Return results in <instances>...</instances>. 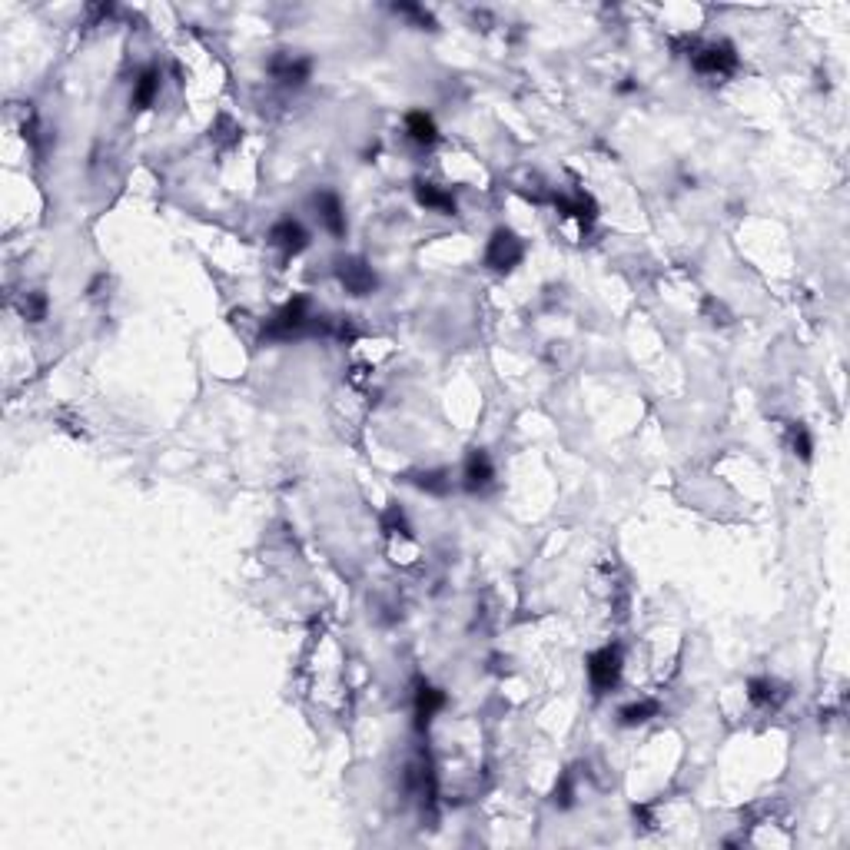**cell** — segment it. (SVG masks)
I'll return each mask as SVG.
<instances>
[{
	"label": "cell",
	"mask_w": 850,
	"mask_h": 850,
	"mask_svg": "<svg viewBox=\"0 0 850 850\" xmlns=\"http://www.w3.org/2000/svg\"><path fill=\"white\" fill-rule=\"evenodd\" d=\"M442 707H445V691L432 687L429 681H422L419 691H416V727L425 731V727L432 724V717L439 715Z\"/></svg>",
	"instance_id": "obj_10"
},
{
	"label": "cell",
	"mask_w": 850,
	"mask_h": 850,
	"mask_svg": "<svg viewBox=\"0 0 850 850\" xmlns=\"http://www.w3.org/2000/svg\"><path fill=\"white\" fill-rule=\"evenodd\" d=\"M790 449H794V455H798L800 462H810V455H814V439H810L808 425H800V422L790 425Z\"/></svg>",
	"instance_id": "obj_19"
},
{
	"label": "cell",
	"mask_w": 850,
	"mask_h": 850,
	"mask_svg": "<svg viewBox=\"0 0 850 850\" xmlns=\"http://www.w3.org/2000/svg\"><path fill=\"white\" fill-rule=\"evenodd\" d=\"M313 206H316V216L319 223L326 226L332 236H346V213H342V200H339L332 190H319L316 196H313Z\"/></svg>",
	"instance_id": "obj_9"
},
{
	"label": "cell",
	"mask_w": 850,
	"mask_h": 850,
	"mask_svg": "<svg viewBox=\"0 0 850 850\" xmlns=\"http://www.w3.org/2000/svg\"><path fill=\"white\" fill-rule=\"evenodd\" d=\"M269 73H273V77H276L283 87H303V83L309 80V73H313V63H309L306 57L279 53V57H273V61H269Z\"/></svg>",
	"instance_id": "obj_8"
},
{
	"label": "cell",
	"mask_w": 850,
	"mask_h": 850,
	"mask_svg": "<svg viewBox=\"0 0 850 850\" xmlns=\"http://www.w3.org/2000/svg\"><path fill=\"white\" fill-rule=\"evenodd\" d=\"M572 794H574L572 774H562V784L555 788V804H558V808H568V804H572Z\"/></svg>",
	"instance_id": "obj_20"
},
{
	"label": "cell",
	"mask_w": 850,
	"mask_h": 850,
	"mask_svg": "<svg viewBox=\"0 0 850 850\" xmlns=\"http://www.w3.org/2000/svg\"><path fill=\"white\" fill-rule=\"evenodd\" d=\"M658 711H661V705H658V701H651V697H641V701H631V705L621 707V711H618V717H621V724H625V727H638V724H645V721H651V717H658Z\"/></svg>",
	"instance_id": "obj_16"
},
{
	"label": "cell",
	"mask_w": 850,
	"mask_h": 850,
	"mask_svg": "<svg viewBox=\"0 0 850 850\" xmlns=\"http://www.w3.org/2000/svg\"><path fill=\"white\" fill-rule=\"evenodd\" d=\"M492 481H495V469H492L489 452L472 449L469 459H465V469H462V485H465V492L479 495V492H485Z\"/></svg>",
	"instance_id": "obj_6"
},
{
	"label": "cell",
	"mask_w": 850,
	"mask_h": 850,
	"mask_svg": "<svg viewBox=\"0 0 850 850\" xmlns=\"http://www.w3.org/2000/svg\"><path fill=\"white\" fill-rule=\"evenodd\" d=\"M336 276H339V283H342V289H346L349 296H369L372 289H376V283H379L369 263H366V259H359V257L339 259Z\"/></svg>",
	"instance_id": "obj_5"
},
{
	"label": "cell",
	"mask_w": 850,
	"mask_h": 850,
	"mask_svg": "<svg viewBox=\"0 0 850 850\" xmlns=\"http://www.w3.org/2000/svg\"><path fill=\"white\" fill-rule=\"evenodd\" d=\"M584 665H588V681H592L594 695H608L621 681V648L618 645L598 648V651L584 658Z\"/></svg>",
	"instance_id": "obj_2"
},
{
	"label": "cell",
	"mask_w": 850,
	"mask_h": 850,
	"mask_svg": "<svg viewBox=\"0 0 850 850\" xmlns=\"http://www.w3.org/2000/svg\"><path fill=\"white\" fill-rule=\"evenodd\" d=\"M555 206H558L565 216H574V220L582 223V229H588V226L594 223V216H598V206L592 203V196H584V193L555 196Z\"/></svg>",
	"instance_id": "obj_14"
},
{
	"label": "cell",
	"mask_w": 850,
	"mask_h": 850,
	"mask_svg": "<svg viewBox=\"0 0 850 850\" xmlns=\"http://www.w3.org/2000/svg\"><path fill=\"white\" fill-rule=\"evenodd\" d=\"M306 332H319V336L332 332V319L316 316L306 296H293L263 326V339H269V342H289V339H299L306 336Z\"/></svg>",
	"instance_id": "obj_1"
},
{
	"label": "cell",
	"mask_w": 850,
	"mask_h": 850,
	"mask_svg": "<svg viewBox=\"0 0 850 850\" xmlns=\"http://www.w3.org/2000/svg\"><path fill=\"white\" fill-rule=\"evenodd\" d=\"M416 200H419V206H425V210H435V213H445V216H455V210H459L455 196L435 183H416Z\"/></svg>",
	"instance_id": "obj_12"
},
{
	"label": "cell",
	"mask_w": 850,
	"mask_h": 850,
	"mask_svg": "<svg viewBox=\"0 0 850 850\" xmlns=\"http://www.w3.org/2000/svg\"><path fill=\"white\" fill-rule=\"evenodd\" d=\"M522 257H525L522 239H518L512 229L499 226L492 233V239H489V247H485V266L495 269V273H512V269L522 263Z\"/></svg>",
	"instance_id": "obj_4"
},
{
	"label": "cell",
	"mask_w": 850,
	"mask_h": 850,
	"mask_svg": "<svg viewBox=\"0 0 850 850\" xmlns=\"http://www.w3.org/2000/svg\"><path fill=\"white\" fill-rule=\"evenodd\" d=\"M406 134H409L412 144H419V146H435V144H439L435 120H432L425 110H412L409 117H406Z\"/></svg>",
	"instance_id": "obj_13"
},
{
	"label": "cell",
	"mask_w": 850,
	"mask_h": 850,
	"mask_svg": "<svg viewBox=\"0 0 850 850\" xmlns=\"http://www.w3.org/2000/svg\"><path fill=\"white\" fill-rule=\"evenodd\" d=\"M412 481L419 485L422 492H429V495H449L452 492V475L445 469H425V472H419Z\"/></svg>",
	"instance_id": "obj_17"
},
{
	"label": "cell",
	"mask_w": 850,
	"mask_h": 850,
	"mask_svg": "<svg viewBox=\"0 0 850 850\" xmlns=\"http://www.w3.org/2000/svg\"><path fill=\"white\" fill-rule=\"evenodd\" d=\"M160 80H163V73H160V67H154V63L136 73L134 93H130V103H134L136 110H146V107H154L156 93H160Z\"/></svg>",
	"instance_id": "obj_11"
},
{
	"label": "cell",
	"mask_w": 850,
	"mask_h": 850,
	"mask_svg": "<svg viewBox=\"0 0 850 850\" xmlns=\"http://www.w3.org/2000/svg\"><path fill=\"white\" fill-rule=\"evenodd\" d=\"M47 309H51V303H47V296H43L41 289H33V293H27V296L21 299V313H23V319H31V322H43V319H47Z\"/></svg>",
	"instance_id": "obj_18"
},
{
	"label": "cell",
	"mask_w": 850,
	"mask_h": 850,
	"mask_svg": "<svg viewBox=\"0 0 850 850\" xmlns=\"http://www.w3.org/2000/svg\"><path fill=\"white\" fill-rule=\"evenodd\" d=\"M269 243L283 249L286 257H299V253L309 247V233H306V226L299 223V220L286 216V220H279V223L269 229Z\"/></svg>",
	"instance_id": "obj_7"
},
{
	"label": "cell",
	"mask_w": 850,
	"mask_h": 850,
	"mask_svg": "<svg viewBox=\"0 0 850 850\" xmlns=\"http://www.w3.org/2000/svg\"><path fill=\"white\" fill-rule=\"evenodd\" d=\"M691 67H695L697 73H705V77H731V73L738 70V53H734V47L731 43H701L695 51H691Z\"/></svg>",
	"instance_id": "obj_3"
},
{
	"label": "cell",
	"mask_w": 850,
	"mask_h": 850,
	"mask_svg": "<svg viewBox=\"0 0 850 850\" xmlns=\"http://www.w3.org/2000/svg\"><path fill=\"white\" fill-rule=\"evenodd\" d=\"M748 697H751V705H758V707H778L780 701H784V691H780V685L771 681V677H751Z\"/></svg>",
	"instance_id": "obj_15"
}]
</instances>
